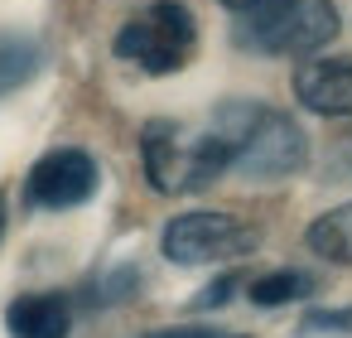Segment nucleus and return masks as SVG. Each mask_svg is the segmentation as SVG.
Wrapping results in <instances>:
<instances>
[{
	"mask_svg": "<svg viewBox=\"0 0 352 338\" xmlns=\"http://www.w3.org/2000/svg\"><path fill=\"white\" fill-rule=\"evenodd\" d=\"M140 338H236V333H222V328H203V324H179V328H150Z\"/></svg>",
	"mask_w": 352,
	"mask_h": 338,
	"instance_id": "obj_14",
	"label": "nucleus"
},
{
	"mask_svg": "<svg viewBox=\"0 0 352 338\" xmlns=\"http://www.w3.org/2000/svg\"><path fill=\"white\" fill-rule=\"evenodd\" d=\"M304 242H309L314 256H328V261H338V266H352V203L318 213V218L309 222Z\"/></svg>",
	"mask_w": 352,
	"mask_h": 338,
	"instance_id": "obj_9",
	"label": "nucleus"
},
{
	"mask_svg": "<svg viewBox=\"0 0 352 338\" xmlns=\"http://www.w3.org/2000/svg\"><path fill=\"white\" fill-rule=\"evenodd\" d=\"M10 338H68L73 328V304L68 295H20L6 309Z\"/></svg>",
	"mask_w": 352,
	"mask_h": 338,
	"instance_id": "obj_8",
	"label": "nucleus"
},
{
	"mask_svg": "<svg viewBox=\"0 0 352 338\" xmlns=\"http://www.w3.org/2000/svg\"><path fill=\"white\" fill-rule=\"evenodd\" d=\"M6 218H10V203H6V193H0V237H6Z\"/></svg>",
	"mask_w": 352,
	"mask_h": 338,
	"instance_id": "obj_15",
	"label": "nucleus"
},
{
	"mask_svg": "<svg viewBox=\"0 0 352 338\" xmlns=\"http://www.w3.org/2000/svg\"><path fill=\"white\" fill-rule=\"evenodd\" d=\"M304 333H352V309H314L304 314Z\"/></svg>",
	"mask_w": 352,
	"mask_h": 338,
	"instance_id": "obj_12",
	"label": "nucleus"
},
{
	"mask_svg": "<svg viewBox=\"0 0 352 338\" xmlns=\"http://www.w3.org/2000/svg\"><path fill=\"white\" fill-rule=\"evenodd\" d=\"M236 285H241V275H236V271H227V275H217V280H212L193 304H198V309H217V304H227V299H232V290H236Z\"/></svg>",
	"mask_w": 352,
	"mask_h": 338,
	"instance_id": "obj_13",
	"label": "nucleus"
},
{
	"mask_svg": "<svg viewBox=\"0 0 352 338\" xmlns=\"http://www.w3.org/2000/svg\"><path fill=\"white\" fill-rule=\"evenodd\" d=\"M222 6H227V10H232V15H241V10H246V6H251V0H222Z\"/></svg>",
	"mask_w": 352,
	"mask_h": 338,
	"instance_id": "obj_16",
	"label": "nucleus"
},
{
	"mask_svg": "<svg viewBox=\"0 0 352 338\" xmlns=\"http://www.w3.org/2000/svg\"><path fill=\"white\" fill-rule=\"evenodd\" d=\"M97 184H102L97 160H92L87 150H78V145H63V150H49L44 160H34L25 193H30L34 208H54V213H58V208L87 203V198L97 193Z\"/></svg>",
	"mask_w": 352,
	"mask_h": 338,
	"instance_id": "obj_6",
	"label": "nucleus"
},
{
	"mask_svg": "<svg viewBox=\"0 0 352 338\" xmlns=\"http://www.w3.org/2000/svg\"><path fill=\"white\" fill-rule=\"evenodd\" d=\"M256 251V227L232 213H179L164 227V256L174 266H212Z\"/></svg>",
	"mask_w": 352,
	"mask_h": 338,
	"instance_id": "obj_5",
	"label": "nucleus"
},
{
	"mask_svg": "<svg viewBox=\"0 0 352 338\" xmlns=\"http://www.w3.org/2000/svg\"><path fill=\"white\" fill-rule=\"evenodd\" d=\"M193 44H198L193 10L179 6V0H160V6H150L116 34L111 49H116V59H131L145 73H179L188 63Z\"/></svg>",
	"mask_w": 352,
	"mask_h": 338,
	"instance_id": "obj_4",
	"label": "nucleus"
},
{
	"mask_svg": "<svg viewBox=\"0 0 352 338\" xmlns=\"http://www.w3.org/2000/svg\"><path fill=\"white\" fill-rule=\"evenodd\" d=\"M212 126L232 140V169L246 179H285L299 174L309 160V140L285 112L256 102H227Z\"/></svg>",
	"mask_w": 352,
	"mask_h": 338,
	"instance_id": "obj_1",
	"label": "nucleus"
},
{
	"mask_svg": "<svg viewBox=\"0 0 352 338\" xmlns=\"http://www.w3.org/2000/svg\"><path fill=\"white\" fill-rule=\"evenodd\" d=\"M333 34H338L333 0H251L236 25V39L246 49L280 54V59H309Z\"/></svg>",
	"mask_w": 352,
	"mask_h": 338,
	"instance_id": "obj_3",
	"label": "nucleus"
},
{
	"mask_svg": "<svg viewBox=\"0 0 352 338\" xmlns=\"http://www.w3.org/2000/svg\"><path fill=\"white\" fill-rule=\"evenodd\" d=\"M140 155L155 193H193L232 169V140L217 126L203 136H184V126L174 121H150L140 131Z\"/></svg>",
	"mask_w": 352,
	"mask_h": 338,
	"instance_id": "obj_2",
	"label": "nucleus"
},
{
	"mask_svg": "<svg viewBox=\"0 0 352 338\" xmlns=\"http://www.w3.org/2000/svg\"><path fill=\"white\" fill-rule=\"evenodd\" d=\"M304 295H314L309 271H270V275L251 280V304H261V309H280V304H294Z\"/></svg>",
	"mask_w": 352,
	"mask_h": 338,
	"instance_id": "obj_10",
	"label": "nucleus"
},
{
	"mask_svg": "<svg viewBox=\"0 0 352 338\" xmlns=\"http://www.w3.org/2000/svg\"><path fill=\"white\" fill-rule=\"evenodd\" d=\"M294 97L318 116H352V59H309L294 68Z\"/></svg>",
	"mask_w": 352,
	"mask_h": 338,
	"instance_id": "obj_7",
	"label": "nucleus"
},
{
	"mask_svg": "<svg viewBox=\"0 0 352 338\" xmlns=\"http://www.w3.org/2000/svg\"><path fill=\"white\" fill-rule=\"evenodd\" d=\"M39 63H44L39 44H30V39H10L6 49H0V97L15 92V87H25V83L39 73Z\"/></svg>",
	"mask_w": 352,
	"mask_h": 338,
	"instance_id": "obj_11",
	"label": "nucleus"
}]
</instances>
